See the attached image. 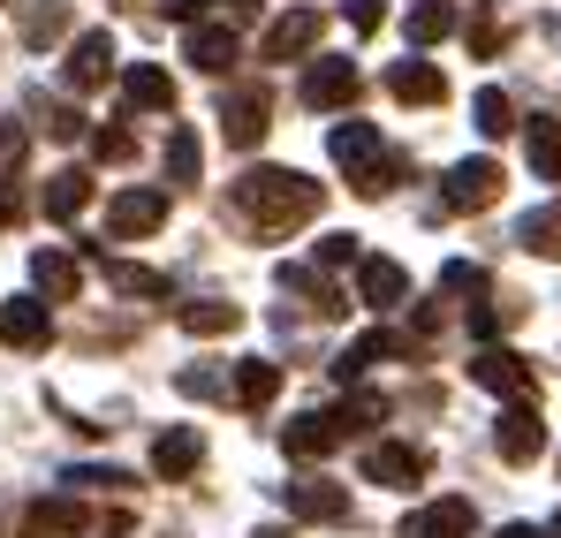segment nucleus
<instances>
[{
    "instance_id": "c85d7f7f",
    "label": "nucleus",
    "mask_w": 561,
    "mask_h": 538,
    "mask_svg": "<svg viewBox=\"0 0 561 538\" xmlns=\"http://www.w3.org/2000/svg\"><path fill=\"white\" fill-rule=\"evenodd\" d=\"M61 31H69V0H31V8H23V46L46 54Z\"/></svg>"
},
{
    "instance_id": "20e7f679",
    "label": "nucleus",
    "mask_w": 561,
    "mask_h": 538,
    "mask_svg": "<svg viewBox=\"0 0 561 538\" xmlns=\"http://www.w3.org/2000/svg\"><path fill=\"white\" fill-rule=\"evenodd\" d=\"M266 122H274L266 84H236L228 99H220V129H228V145H236V152H251V145L266 137Z\"/></svg>"
},
{
    "instance_id": "9b49d317",
    "label": "nucleus",
    "mask_w": 561,
    "mask_h": 538,
    "mask_svg": "<svg viewBox=\"0 0 561 538\" xmlns=\"http://www.w3.org/2000/svg\"><path fill=\"white\" fill-rule=\"evenodd\" d=\"M0 342H8V350H46V342H54L46 296H8V304H0Z\"/></svg>"
},
{
    "instance_id": "a878e982",
    "label": "nucleus",
    "mask_w": 561,
    "mask_h": 538,
    "mask_svg": "<svg viewBox=\"0 0 561 538\" xmlns=\"http://www.w3.org/2000/svg\"><path fill=\"white\" fill-rule=\"evenodd\" d=\"M394 350H402V342H394L387 327H373V334H357V342L334 357V379H365V371H373L379 357H394Z\"/></svg>"
},
{
    "instance_id": "37998d69",
    "label": "nucleus",
    "mask_w": 561,
    "mask_h": 538,
    "mask_svg": "<svg viewBox=\"0 0 561 538\" xmlns=\"http://www.w3.org/2000/svg\"><path fill=\"white\" fill-rule=\"evenodd\" d=\"M160 15H175V23H197V15H205V0H160Z\"/></svg>"
},
{
    "instance_id": "e433bc0d",
    "label": "nucleus",
    "mask_w": 561,
    "mask_h": 538,
    "mask_svg": "<svg viewBox=\"0 0 561 538\" xmlns=\"http://www.w3.org/2000/svg\"><path fill=\"white\" fill-rule=\"evenodd\" d=\"M440 288H456V296H485V273L456 259V266H440Z\"/></svg>"
},
{
    "instance_id": "b1692460",
    "label": "nucleus",
    "mask_w": 561,
    "mask_h": 538,
    "mask_svg": "<svg viewBox=\"0 0 561 538\" xmlns=\"http://www.w3.org/2000/svg\"><path fill=\"white\" fill-rule=\"evenodd\" d=\"M228 394H236L243 410H266V402L280 394V364H266V357H243V364H236V387H228Z\"/></svg>"
},
{
    "instance_id": "4be33fe9",
    "label": "nucleus",
    "mask_w": 561,
    "mask_h": 538,
    "mask_svg": "<svg viewBox=\"0 0 561 538\" xmlns=\"http://www.w3.org/2000/svg\"><path fill=\"white\" fill-rule=\"evenodd\" d=\"M77 281H84V266H77L69 251H38V259H31V296H46V304H69Z\"/></svg>"
},
{
    "instance_id": "39448f33",
    "label": "nucleus",
    "mask_w": 561,
    "mask_h": 538,
    "mask_svg": "<svg viewBox=\"0 0 561 538\" xmlns=\"http://www.w3.org/2000/svg\"><path fill=\"white\" fill-rule=\"evenodd\" d=\"M357 84H365V77H357V61H350V54H319V61L304 69V106H311V114L350 106V99H357Z\"/></svg>"
},
{
    "instance_id": "2f4dec72",
    "label": "nucleus",
    "mask_w": 561,
    "mask_h": 538,
    "mask_svg": "<svg viewBox=\"0 0 561 538\" xmlns=\"http://www.w3.org/2000/svg\"><path fill=\"white\" fill-rule=\"evenodd\" d=\"M470 114H478V137H508V129H516V106H508V91H478V99H470Z\"/></svg>"
},
{
    "instance_id": "f704fd0d",
    "label": "nucleus",
    "mask_w": 561,
    "mask_h": 538,
    "mask_svg": "<svg viewBox=\"0 0 561 538\" xmlns=\"http://www.w3.org/2000/svg\"><path fill=\"white\" fill-rule=\"evenodd\" d=\"M129 152H137V137H129V129H92V160H106V168H122Z\"/></svg>"
},
{
    "instance_id": "de8ad7c7",
    "label": "nucleus",
    "mask_w": 561,
    "mask_h": 538,
    "mask_svg": "<svg viewBox=\"0 0 561 538\" xmlns=\"http://www.w3.org/2000/svg\"><path fill=\"white\" fill-rule=\"evenodd\" d=\"M547 538H561V516H554V531H547Z\"/></svg>"
},
{
    "instance_id": "a18cd8bd",
    "label": "nucleus",
    "mask_w": 561,
    "mask_h": 538,
    "mask_svg": "<svg viewBox=\"0 0 561 538\" xmlns=\"http://www.w3.org/2000/svg\"><path fill=\"white\" fill-rule=\"evenodd\" d=\"M220 8H228V15H251V8H259V0H220Z\"/></svg>"
},
{
    "instance_id": "a211bd4d",
    "label": "nucleus",
    "mask_w": 561,
    "mask_h": 538,
    "mask_svg": "<svg viewBox=\"0 0 561 538\" xmlns=\"http://www.w3.org/2000/svg\"><path fill=\"white\" fill-rule=\"evenodd\" d=\"M387 91H394L402 106H440V99H448V77H440V61H394V69H387Z\"/></svg>"
},
{
    "instance_id": "aec40b11",
    "label": "nucleus",
    "mask_w": 561,
    "mask_h": 538,
    "mask_svg": "<svg viewBox=\"0 0 561 538\" xmlns=\"http://www.w3.org/2000/svg\"><path fill=\"white\" fill-rule=\"evenodd\" d=\"M357 296H365L373 311H394V304L410 296V273L394 266V259H357Z\"/></svg>"
},
{
    "instance_id": "7ed1b4c3",
    "label": "nucleus",
    "mask_w": 561,
    "mask_h": 538,
    "mask_svg": "<svg viewBox=\"0 0 561 538\" xmlns=\"http://www.w3.org/2000/svg\"><path fill=\"white\" fill-rule=\"evenodd\" d=\"M342 440H350V417H342V410H304V417H288V433H280V448L296 455V462H327Z\"/></svg>"
},
{
    "instance_id": "f257e3e1",
    "label": "nucleus",
    "mask_w": 561,
    "mask_h": 538,
    "mask_svg": "<svg viewBox=\"0 0 561 538\" xmlns=\"http://www.w3.org/2000/svg\"><path fill=\"white\" fill-rule=\"evenodd\" d=\"M319 182L296 175V168H251V175L236 182V213L243 220H259L266 236H280V228H304L311 213H319Z\"/></svg>"
},
{
    "instance_id": "0eeeda50",
    "label": "nucleus",
    "mask_w": 561,
    "mask_h": 538,
    "mask_svg": "<svg viewBox=\"0 0 561 538\" xmlns=\"http://www.w3.org/2000/svg\"><path fill=\"white\" fill-rule=\"evenodd\" d=\"M365 478L387 485V493H410V485H425V455L410 448V440H373L365 448Z\"/></svg>"
},
{
    "instance_id": "4468645a",
    "label": "nucleus",
    "mask_w": 561,
    "mask_h": 538,
    "mask_svg": "<svg viewBox=\"0 0 561 538\" xmlns=\"http://www.w3.org/2000/svg\"><path fill=\"white\" fill-rule=\"evenodd\" d=\"M470 379H478L485 394H516V402L531 394V364L516 357V350H493V342H485V350L470 357Z\"/></svg>"
},
{
    "instance_id": "6ab92c4d",
    "label": "nucleus",
    "mask_w": 561,
    "mask_h": 538,
    "mask_svg": "<svg viewBox=\"0 0 561 538\" xmlns=\"http://www.w3.org/2000/svg\"><path fill=\"white\" fill-rule=\"evenodd\" d=\"M122 99H129V114H175V77L152 69V61H137L122 77Z\"/></svg>"
},
{
    "instance_id": "f03ea898",
    "label": "nucleus",
    "mask_w": 561,
    "mask_h": 538,
    "mask_svg": "<svg viewBox=\"0 0 561 538\" xmlns=\"http://www.w3.org/2000/svg\"><path fill=\"white\" fill-rule=\"evenodd\" d=\"M334 160L350 168L357 197H387V190H394V160L379 152V129H373V122H342V129H334Z\"/></svg>"
},
{
    "instance_id": "79ce46f5",
    "label": "nucleus",
    "mask_w": 561,
    "mask_h": 538,
    "mask_svg": "<svg viewBox=\"0 0 561 538\" xmlns=\"http://www.w3.org/2000/svg\"><path fill=\"white\" fill-rule=\"evenodd\" d=\"M69 485H129L122 470H69Z\"/></svg>"
},
{
    "instance_id": "f3484780",
    "label": "nucleus",
    "mask_w": 561,
    "mask_h": 538,
    "mask_svg": "<svg viewBox=\"0 0 561 538\" xmlns=\"http://www.w3.org/2000/svg\"><path fill=\"white\" fill-rule=\"evenodd\" d=\"M84 531H92V516H84V501H69V493L31 501V516H23V538H84Z\"/></svg>"
},
{
    "instance_id": "5701e85b",
    "label": "nucleus",
    "mask_w": 561,
    "mask_h": 538,
    "mask_svg": "<svg viewBox=\"0 0 561 538\" xmlns=\"http://www.w3.org/2000/svg\"><path fill=\"white\" fill-rule=\"evenodd\" d=\"M38 205H46V220H77V213L92 205V175H84V168H61V175H46Z\"/></svg>"
},
{
    "instance_id": "9d476101",
    "label": "nucleus",
    "mask_w": 561,
    "mask_h": 538,
    "mask_svg": "<svg viewBox=\"0 0 561 538\" xmlns=\"http://www.w3.org/2000/svg\"><path fill=\"white\" fill-rule=\"evenodd\" d=\"M160 220H168V190H122V197L106 205V236H114V243L152 236Z\"/></svg>"
},
{
    "instance_id": "cd10ccee",
    "label": "nucleus",
    "mask_w": 561,
    "mask_h": 538,
    "mask_svg": "<svg viewBox=\"0 0 561 538\" xmlns=\"http://www.w3.org/2000/svg\"><path fill=\"white\" fill-rule=\"evenodd\" d=\"M175 319H183V334H197V342H205V334H236V327H243V304L205 296V304H183Z\"/></svg>"
},
{
    "instance_id": "bb28decb",
    "label": "nucleus",
    "mask_w": 561,
    "mask_h": 538,
    "mask_svg": "<svg viewBox=\"0 0 561 538\" xmlns=\"http://www.w3.org/2000/svg\"><path fill=\"white\" fill-rule=\"evenodd\" d=\"M524 152H531V175L539 182H561V122H524Z\"/></svg>"
},
{
    "instance_id": "f8f14e48",
    "label": "nucleus",
    "mask_w": 561,
    "mask_h": 538,
    "mask_svg": "<svg viewBox=\"0 0 561 538\" xmlns=\"http://www.w3.org/2000/svg\"><path fill=\"white\" fill-rule=\"evenodd\" d=\"M114 77V38L106 31H84L77 46H69V61H61V84L69 91H99Z\"/></svg>"
},
{
    "instance_id": "393cba45",
    "label": "nucleus",
    "mask_w": 561,
    "mask_h": 538,
    "mask_svg": "<svg viewBox=\"0 0 561 538\" xmlns=\"http://www.w3.org/2000/svg\"><path fill=\"white\" fill-rule=\"evenodd\" d=\"M516 243L539 251V259H561V197L554 205H531V213L516 220Z\"/></svg>"
},
{
    "instance_id": "c756f323",
    "label": "nucleus",
    "mask_w": 561,
    "mask_h": 538,
    "mask_svg": "<svg viewBox=\"0 0 561 538\" xmlns=\"http://www.w3.org/2000/svg\"><path fill=\"white\" fill-rule=\"evenodd\" d=\"M197 168H205L197 129H168V182H175V190H190V182H197Z\"/></svg>"
},
{
    "instance_id": "473e14b6",
    "label": "nucleus",
    "mask_w": 561,
    "mask_h": 538,
    "mask_svg": "<svg viewBox=\"0 0 561 538\" xmlns=\"http://www.w3.org/2000/svg\"><path fill=\"white\" fill-rule=\"evenodd\" d=\"M106 281H114L122 296H168V273H152V266H129V259H114V266H106Z\"/></svg>"
},
{
    "instance_id": "c9c22d12",
    "label": "nucleus",
    "mask_w": 561,
    "mask_h": 538,
    "mask_svg": "<svg viewBox=\"0 0 561 538\" xmlns=\"http://www.w3.org/2000/svg\"><path fill=\"white\" fill-rule=\"evenodd\" d=\"M38 114H46V137H84V114H77V106H61V99H38Z\"/></svg>"
},
{
    "instance_id": "72a5a7b5",
    "label": "nucleus",
    "mask_w": 561,
    "mask_h": 538,
    "mask_svg": "<svg viewBox=\"0 0 561 538\" xmlns=\"http://www.w3.org/2000/svg\"><path fill=\"white\" fill-rule=\"evenodd\" d=\"M23 160H31V129L23 122H0V190L23 175Z\"/></svg>"
},
{
    "instance_id": "412c9836",
    "label": "nucleus",
    "mask_w": 561,
    "mask_h": 538,
    "mask_svg": "<svg viewBox=\"0 0 561 538\" xmlns=\"http://www.w3.org/2000/svg\"><path fill=\"white\" fill-rule=\"evenodd\" d=\"M205 462V440H197V425H168L160 440H152V470L160 478H190Z\"/></svg>"
},
{
    "instance_id": "2eb2a0df",
    "label": "nucleus",
    "mask_w": 561,
    "mask_h": 538,
    "mask_svg": "<svg viewBox=\"0 0 561 538\" xmlns=\"http://www.w3.org/2000/svg\"><path fill=\"white\" fill-rule=\"evenodd\" d=\"M236 54H243V46H236V31H228V23H190V38H183V61H190V69L228 77V69H236Z\"/></svg>"
},
{
    "instance_id": "dca6fc26",
    "label": "nucleus",
    "mask_w": 561,
    "mask_h": 538,
    "mask_svg": "<svg viewBox=\"0 0 561 538\" xmlns=\"http://www.w3.org/2000/svg\"><path fill=\"white\" fill-rule=\"evenodd\" d=\"M470 524H478V516H470V501L448 493V501L410 508V516H402V538H470Z\"/></svg>"
},
{
    "instance_id": "58836bf2",
    "label": "nucleus",
    "mask_w": 561,
    "mask_h": 538,
    "mask_svg": "<svg viewBox=\"0 0 561 538\" xmlns=\"http://www.w3.org/2000/svg\"><path fill=\"white\" fill-rule=\"evenodd\" d=\"M175 387H183V394H197V402H213V394H228V387H220V371H205V364H197V371H183Z\"/></svg>"
},
{
    "instance_id": "7c9ffc66",
    "label": "nucleus",
    "mask_w": 561,
    "mask_h": 538,
    "mask_svg": "<svg viewBox=\"0 0 561 538\" xmlns=\"http://www.w3.org/2000/svg\"><path fill=\"white\" fill-rule=\"evenodd\" d=\"M448 31H456V8H448V0H417V8H410V38H417V46H440Z\"/></svg>"
},
{
    "instance_id": "49530a36",
    "label": "nucleus",
    "mask_w": 561,
    "mask_h": 538,
    "mask_svg": "<svg viewBox=\"0 0 561 538\" xmlns=\"http://www.w3.org/2000/svg\"><path fill=\"white\" fill-rule=\"evenodd\" d=\"M251 538H288V531H280V524H266V531H251Z\"/></svg>"
},
{
    "instance_id": "1a4fd4ad",
    "label": "nucleus",
    "mask_w": 561,
    "mask_h": 538,
    "mask_svg": "<svg viewBox=\"0 0 561 538\" xmlns=\"http://www.w3.org/2000/svg\"><path fill=\"white\" fill-rule=\"evenodd\" d=\"M493 197H501V168H493V160H463V168H448L440 213H485Z\"/></svg>"
},
{
    "instance_id": "6e6552de",
    "label": "nucleus",
    "mask_w": 561,
    "mask_h": 538,
    "mask_svg": "<svg viewBox=\"0 0 561 538\" xmlns=\"http://www.w3.org/2000/svg\"><path fill=\"white\" fill-rule=\"evenodd\" d=\"M319 46V8H288L266 23V38H259V61H304Z\"/></svg>"
},
{
    "instance_id": "a19ab883",
    "label": "nucleus",
    "mask_w": 561,
    "mask_h": 538,
    "mask_svg": "<svg viewBox=\"0 0 561 538\" xmlns=\"http://www.w3.org/2000/svg\"><path fill=\"white\" fill-rule=\"evenodd\" d=\"M493 46H501V23H493V15H478V23H470V54H478V61H485V54H493Z\"/></svg>"
},
{
    "instance_id": "423d86ee",
    "label": "nucleus",
    "mask_w": 561,
    "mask_h": 538,
    "mask_svg": "<svg viewBox=\"0 0 561 538\" xmlns=\"http://www.w3.org/2000/svg\"><path fill=\"white\" fill-rule=\"evenodd\" d=\"M493 448H501V462H516V470L539 462V455H547V425H539V410H531V402H508L501 425H493Z\"/></svg>"
},
{
    "instance_id": "4c0bfd02",
    "label": "nucleus",
    "mask_w": 561,
    "mask_h": 538,
    "mask_svg": "<svg viewBox=\"0 0 561 538\" xmlns=\"http://www.w3.org/2000/svg\"><path fill=\"white\" fill-rule=\"evenodd\" d=\"M342 15H350V31H379L387 23V0H342Z\"/></svg>"
},
{
    "instance_id": "ddd939ff",
    "label": "nucleus",
    "mask_w": 561,
    "mask_h": 538,
    "mask_svg": "<svg viewBox=\"0 0 561 538\" xmlns=\"http://www.w3.org/2000/svg\"><path fill=\"white\" fill-rule=\"evenodd\" d=\"M288 493V516H304V524H342L350 516V493L334 485V478H296V485H280Z\"/></svg>"
},
{
    "instance_id": "ea45409f",
    "label": "nucleus",
    "mask_w": 561,
    "mask_h": 538,
    "mask_svg": "<svg viewBox=\"0 0 561 538\" xmlns=\"http://www.w3.org/2000/svg\"><path fill=\"white\" fill-rule=\"evenodd\" d=\"M319 259L327 266H357V236H319Z\"/></svg>"
},
{
    "instance_id": "c03bdc74",
    "label": "nucleus",
    "mask_w": 561,
    "mask_h": 538,
    "mask_svg": "<svg viewBox=\"0 0 561 538\" xmlns=\"http://www.w3.org/2000/svg\"><path fill=\"white\" fill-rule=\"evenodd\" d=\"M501 538H547L539 524H501Z\"/></svg>"
}]
</instances>
